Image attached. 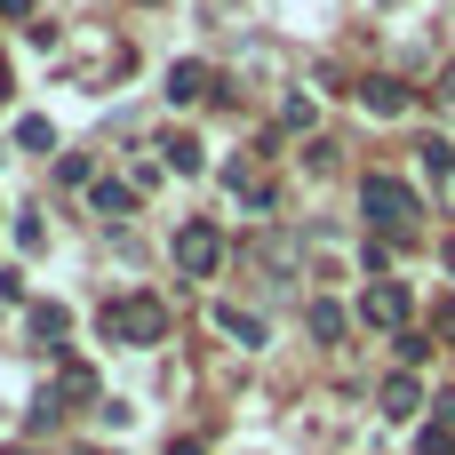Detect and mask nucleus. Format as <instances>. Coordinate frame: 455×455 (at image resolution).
<instances>
[{"label": "nucleus", "instance_id": "f257e3e1", "mask_svg": "<svg viewBox=\"0 0 455 455\" xmlns=\"http://www.w3.org/2000/svg\"><path fill=\"white\" fill-rule=\"evenodd\" d=\"M96 328H104V344H168V304L160 296H112L96 312Z\"/></svg>", "mask_w": 455, "mask_h": 455}, {"label": "nucleus", "instance_id": "f03ea898", "mask_svg": "<svg viewBox=\"0 0 455 455\" xmlns=\"http://www.w3.org/2000/svg\"><path fill=\"white\" fill-rule=\"evenodd\" d=\"M360 208H368V224H376V232H392V240H408V232H416V216H424V200H416L400 176H368V184H360Z\"/></svg>", "mask_w": 455, "mask_h": 455}, {"label": "nucleus", "instance_id": "7ed1b4c3", "mask_svg": "<svg viewBox=\"0 0 455 455\" xmlns=\"http://www.w3.org/2000/svg\"><path fill=\"white\" fill-rule=\"evenodd\" d=\"M216 264H224V232H216L208 216L176 224V272H184V280H208Z\"/></svg>", "mask_w": 455, "mask_h": 455}, {"label": "nucleus", "instance_id": "20e7f679", "mask_svg": "<svg viewBox=\"0 0 455 455\" xmlns=\"http://www.w3.org/2000/svg\"><path fill=\"white\" fill-rule=\"evenodd\" d=\"M408 312H416V304H408L400 280H376V288L360 296V320H368V328H400V336H408Z\"/></svg>", "mask_w": 455, "mask_h": 455}, {"label": "nucleus", "instance_id": "39448f33", "mask_svg": "<svg viewBox=\"0 0 455 455\" xmlns=\"http://www.w3.org/2000/svg\"><path fill=\"white\" fill-rule=\"evenodd\" d=\"M200 96H216V72H208L200 56L168 64V104H200Z\"/></svg>", "mask_w": 455, "mask_h": 455}, {"label": "nucleus", "instance_id": "423d86ee", "mask_svg": "<svg viewBox=\"0 0 455 455\" xmlns=\"http://www.w3.org/2000/svg\"><path fill=\"white\" fill-rule=\"evenodd\" d=\"M360 104H368L376 120H400V112L416 104V88H408V80H384V72H376V80H360Z\"/></svg>", "mask_w": 455, "mask_h": 455}, {"label": "nucleus", "instance_id": "0eeeda50", "mask_svg": "<svg viewBox=\"0 0 455 455\" xmlns=\"http://www.w3.org/2000/svg\"><path fill=\"white\" fill-rule=\"evenodd\" d=\"M432 408H440V416L416 432V455H455V400H432Z\"/></svg>", "mask_w": 455, "mask_h": 455}, {"label": "nucleus", "instance_id": "6e6552de", "mask_svg": "<svg viewBox=\"0 0 455 455\" xmlns=\"http://www.w3.org/2000/svg\"><path fill=\"white\" fill-rule=\"evenodd\" d=\"M416 408H424V384H416V376H408V368H400V376H392V384H384V416H392V424H408V416H416Z\"/></svg>", "mask_w": 455, "mask_h": 455}, {"label": "nucleus", "instance_id": "1a4fd4ad", "mask_svg": "<svg viewBox=\"0 0 455 455\" xmlns=\"http://www.w3.org/2000/svg\"><path fill=\"white\" fill-rule=\"evenodd\" d=\"M64 336H72V312H64V304H32V344H48V352H56Z\"/></svg>", "mask_w": 455, "mask_h": 455}, {"label": "nucleus", "instance_id": "9d476101", "mask_svg": "<svg viewBox=\"0 0 455 455\" xmlns=\"http://www.w3.org/2000/svg\"><path fill=\"white\" fill-rule=\"evenodd\" d=\"M96 216H136V184H120V176H96Z\"/></svg>", "mask_w": 455, "mask_h": 455}, {"label": "nucleus", "instance_id": "9b49d317", "mask_svg": "<svg viewBox=\"0 0 455 455\" xmlns=\"http://www.w3.org/2000/svg\"><path fill=\"white\" fill-rule=\"evenodd\" d=\"M304 328H312L320 344H336V336L352 328V312H344V304H304Z\"/></svg>", "mask_w": 455, "mask_h": 455}, {"label": "nucleus", "instance_id": "f8f14e48", "mask_svg": "<svg viewBox=\"0 0 455 455\" xmlns=\"http://www.w3.org/2000/svg\"><path fill=\"white\" fill-rule=\"evenodd\" d=\"M56 400H80V408H88V400H96V368H88V360H64V376H56Z\"/></svg>", "mask_w": 455, "mask_h": 455}, {"label": "nucleus", "instance_id": "ddd939ff", "mask_svg": "<svg viewBox=\"0 0 455 455\" xmlns=\"http://www.w3.org/2000/svg\"><path fill=\"white\" fill-rule=\"evenodd\" d=\"M160 160H168L176 176H200V144H192V136H160Z\"/></svg>", "mask_w": 455, "mask_h": 455}, {"label": "nucleus", "instance_id": "4468645a", "mask_svg": "<svg viewBox=\"0 0 455 455\" xmlns=\"http://www.w3.org/2000/svg\"><path fill=\"white\" fill-rule=\"evenodd\" d=\"M232 200H248V208H272V176H256V168H232Z\"/></svg>", "mask_w": 455, "mask_h": 455}, {"label": "nucleus", "instance_id": "2eb2a0df", "mask_svg": "<svg viewBox=\"0 0 455 455\" xmlns=\"http://www.w3.org/2000/svg\"><path fill=\"white\" fill-rule=\"evenodd\" d=\"M216 328H224V336H240V344H264V320H256V312H240V304H224V312H216Z\"/></svg>", "mask_w": 455, "mask_h": 455}, {"label": "nucleus", "instance_id": "dca6fc26", "mask_svg": "<svg viewBox=\"0 0 455 455\" xmlns=\"http://www.w3.org/2000/svg\"><path fill=\"white\" fill-rule=\"evenodd\" d=\"M16 144H24V152H56V128H48L40 112H24V120H16Z\"/></svg>", "mask_w": 455, "mask_h": 455}, {"label": "nucleus", "instance_id": "f3484780", "mask_svg": "<svg viewBox=\"0 0 455 455\" xmlns=\"http://www.w3.org/2000/svg\"><path fill=\"white\" fill-rule=\"evenodd\" d=\"M416 152H424V168H432V176H455V144H440V136H424Z\"/></svg>", "mask_w": 455, "mask_h": 455}, {"label": "nucleus", "instance_id": "a211bd4d", "mask_svg": "<svg viewBox=\"0 0 455 455\" xmlns=\"http://www.w3.org/2000/svg\"><path fill=\"white\" fill-rule=\"evenodd\" d=\"M360 264H368V280H384V272H392V240H368V248H360Z\"/></svg>", "mask_w": 455, "mask_h": 455}, {"label": "nucleus", "instance_id": "6ab92c4d", "mask_svg": "<svg viewBox=\"0 0 455 455\" xmlns=\"http://www.w3.org/2000/svg\"><path fill=\"white\" fill-rule=\"evenodd\" d=\"M400 360H408V376H416V368L432 360V336H416V328H408V336H400Z\"/></svg>", "mask_w": 455, "mask_h": 455}, {"label": "nucleus", "instance_id": "aec40b11", "mask_svg": "<svg viewBox=\"0 0 455 455\" xmlns=\"http://www.w3.org/2000/svg\"><path fill=\"white\" fill-rule=\"evenodd\" d=\"M432 336H440V344H448V352H455V296H448V304H440V312H432Z\"/></svg>", "mask_w": 455, "mask_h": 455}, {"label": "nucleus", "instance_id": "412c9836", "mask_svg": "<svg viewBox=\"0 0 455 455\" xmlns=\"http://www.w3.org/2000/svg\"><path fill=\"white\" fill-rule=\"evenodd\" d=\"M168 455H208V448L200 440H168Z\"/></svg>", "mask_w": 455, "mask_h": 455}, {"label": "nucleus", "instance_id": "4be33fe9", "mask_svg": "<svg viewBox=\"0 0 455 455\" xmlns=\"http://www.w3.org/2000/svg\"><path fill=\"white\" fill-rule=\"evenodd\" d=\"M0 16H32V0H0Z\"/></svg>", "mask_w": 455, "mask_h": 455}, {"label": "nucleus", "instance_id": "5701e85b", "mask_svg": "<svg viewBox=\"0 0 455 455\" xmlns=\"http://www.w3.org/2000/svg\"><path fill=\"white\" fill-rule=\"evenodd\" d=\"M432 96H448V104H455V72H440V88H432Z\"/></svg>", "mask_w": 455, "mask_h": 455}, {"label": "nucleus", "instance_id": "b1692460", "mask_svg": "<svg viewBox=\"0 0 455 455\" xmlns=\"http://www.w3.org/2000/svg\"><path fill=\"white\" fill-rule=\"evenodd\" d=\"M8 96H16V80H8V64H0V104H8Z\"/></svg>", "mask_w": 455, "mask_h": 455}, {"label": "nucleus", "instance_id": "393cba45", "mask_svg": "<svg viewBox=\"0 0 455 455\" xmlns=\"http://www.w3.org/2000/svg\"><path fill=\"white\" fill-rule=\"evenodd\" d=\"M72 455H96V448H72Z\"/></svg>", "mask_w": 455, "mask_h": 455}, {"label": "nucleus", "instance_id": "a878e982", "mask_svg": "<svg viewBox=\"0 0 455 455\" xmlns=\"http://www.w3.org/2000/svg\"><path fill=\"white\" fill-rule=\"evenodd\" d=\"M448 264H455V248H448Z\"/></svg>", "mask_w": 455, "mask_h": 455}]
</instances>
